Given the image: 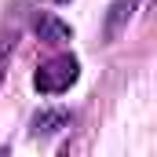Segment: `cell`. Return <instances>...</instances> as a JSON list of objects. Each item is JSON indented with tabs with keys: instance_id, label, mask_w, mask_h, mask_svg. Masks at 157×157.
<instances>
[{
	"instance_id": "obj_1",
	"label": "cell",
	"mask_w": 157,
	"mask_h": 157,
	"mask_svg": "<svg viewBox=\"0 0 157 157\" xmlns=\"http://www.w3.org/2000/svg\"><path fill=\"white\" fill-rule=\"evenodd\" d=\"M77 77H80V62L73 55H55V59H48V62L37 66L33 84L44 95H62L70 84H77Z\"/></svg>"
},
{
	"instance_id": "obj_3",
	"label": "cell",
	"mask_w": 157,
	"mask_h": 157,
	"mask_svg": "<svg viewBox=\"0 0 157 157\" xmlns=\"http://www.w3.org/2000/svg\"><path fill=\"white\" fill-rule=\"evenodd\" d=\"M73 124V113L70 110H40L33 124H29V135L33 139H48V135H59V132H66Z\"/></svg>"
},
{
	"instance_id": "obj_4",
	"label": "cell",
	"mask_w": 157,
	"mask_h": 157,
	"mask_svg": "<svg viewBox=\"0 0 157 157\" xmlns=\"http://www.w3.org/2000/svg\"><path fill=\"white\" fill-rule=\"evenodd\" d=\"M37 37L44 44H51V48H59V44H70L73 40V29H70V22H62L55 15H40L37 18Z\"/></svg>"
},
{
	"instance_id": "obj_2",
	"label": "cell",
	"mask_w": 157,
	"mask_h": 157,
	"mask_svg": "<svg viewBox=\"0 0 157 157\" xmlns=\"http://www.w3.org/2000/svg\"><path fill=\"white\" fill-rule=\"evenodd\" d=\"M135 11H139V0H113V4L106 7V18H102V40L113 44V40L128 29V22L135 18Z\"/></svg>"
},
{
	"instance_id": "obj_6",
	"label": "cell",
	"mask_w": 157,
	"mask_h": 157,
	"mask_svg": "<svg viewBox=\"0 0 157 157\" xmlns=\"http://www.w3.org/2000/svg\"><path fill=\"white\" fill-rule=\"evenodd\" d=\"M55 4H70V0H55Z\"/></svg>"
},
{
	"instance_id": "obj_5",
	"label": "cell",
	"mask_w": 157,
	"mask_h": 157,
	"mask_svg": "<svg viewBox=\"0 0 157 157\" xmlns=\"http://www.w3.org/2000/svg\"><path fill=\"white\" fill-rule=\"evenodd\" d=\"M15 44H18V33H15V29L0 37V84H4V77H7V66H11V55H15Z\"/></svg>"
}]
</instances>
